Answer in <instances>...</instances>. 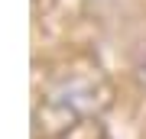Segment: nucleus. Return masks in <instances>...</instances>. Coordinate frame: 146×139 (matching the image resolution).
Instances as JSON below:
<instances>
[{
  "label": "nucleus",
  "mask_w": 146,
  "mask_h": 139,
  "mask_svg": "<svg viewBox=\"0 0 146 139\" xmlns=\"http://www.w3.org/2000/svg\"><path fill=\"white\" fill-rule=\"evenodd\" d=\"M110 103V84L94 68L62 71L42 91L39 126L46 136H65L68 129L98 123V113Z\"/></svg>",
  "instance_id": "f257e3e1"
}]
</instances>
